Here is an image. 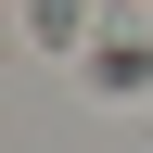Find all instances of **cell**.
<instances>
[{"label":"cell","instance_id":"obj_1","mask_svg":"<svg viewBox=\"0 0 153 153\" xmlns=\"http://www.w3.org/2000/svg\"><path fill=\"white\" fill-rule=\"evenodd\" d=\"M89 89L140 102V89H153V51H140V38H89Z\"/></svg>","mask_w":153,"mask_h":153}]
</instances>
